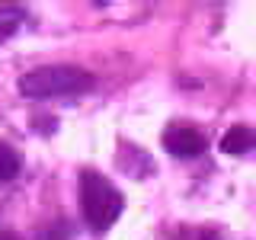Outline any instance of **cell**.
<instances>
[{"instance_id": "1", "label": "cell", "mask_w": 256, "mask_h": 240, "mask_svg": "<svg viewBox=\"0 0 256 240\" xmlns=\"http://www.w3.org/2000/svg\"><path fill=\"white\" fill-rule=\"evenodd\" d=\"M20 93L32 100H48V96H70V93H86L96 86V77L77 64H48V68L26 70L20 77Z\"/></svg>"}, {"instance_id": "2", "label": "cell", "mask_w": 256, "mask_h": 240, "mask_svg": "<svg viewBox=\"0 0 256 240\" xmlns=\"http://www.w3.org/2000/svg\"><path fill=\"white\" fill-rule=\"evenodd\" d=\"M80 205H84V218L90 224V230L102 234V230H109L118 221L125 198L102 173L84 170V176H80Z\"/></svg>"}, {"instance_id": "3", "label": "cell", "mask_w": 256, "mask_h": 240, "mask_svg": "<svg viewBox=\"0 0 256 240\" xmlns=\"http://www.w3.org/2000/svg\"><path fill=\"white\" fill-rule=\"evenodd\" d=\"M164 148L180 160H196L205 154V134L192 125H170L164 132Z\"/></svg>"}, {"instance_id": "4", "label": "cell", "mask_w": 256, "mask_h": 240, "mask_svg": "<svg viewBox=\"0 0 256 240\" xmlns=\"http://www.w3.org/2000/svg\"><path fill=\"white\" fill-rule=\"evenodd\" d=\"M256 144V132L250 125H234V128H228V132L221 134V150L224 154H230V157H240V154H246Z\"/></svg>"}, {"instance_id": "5", "label": "cell", "mask_w": 256, "mask_h": 240, "mask_svg": "<svg viewBox=\"0 0 256 240\" xmlns=\"http://www.w3.org/2000/svg\"><path fill=\"white\" fill-rule=\"evenodd\" d=\"M22 170V157L16 154V148H10L6 141H0V182L16 180Z\"/></svg>"}, {"instance_id": "6", "label": "cell", "mask_w": 256, "mask_h": 240, "mask_svg": "<svg viewBox=\"0 0 256 240\" xmlns=\"http://www.w3.org/2000/svg\"><path fill=\"white\" fill-rule=\"evenodd\" d=\"M22 20H26V10H22V6H0V38L13 36V32L22 26Z\"/></svg>"}, {"instance_id": "7", "label": "cell", "mask_w": 256, "mask_h": 240, "mask_svg": "<svg viewBox=\"0 0 256 240\" xmlns=\"http://www.w3.org/2000/svg\"><path fill=\"white\" fill-rule=\"evenodd\" d=\"M202 240H221V237L214 234V230H208V234H202Z\"/></svg>"}, {"instance_id": "8", "label": "cell", "mask_w": 256, "mask_h": 240, "mask_svg": "<svg viewBox=\"0 0 256 240\" xmlns=\"http://www.w3.org/2000/svg\"><path fill=\"white\" fill-rule=\"evenodd\" d=\"M0 240H22V237H16V234H0Z\"/></svg>"}]
</instances>
